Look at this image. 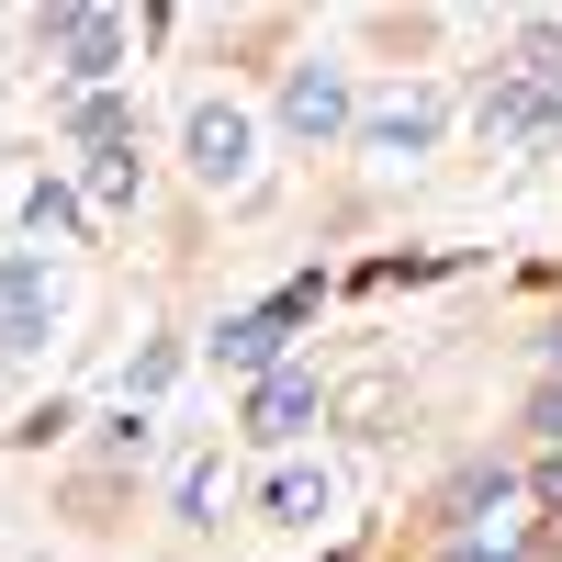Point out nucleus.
<instances>
[{"instance_id": "2", "label": "nucleus", "mask_w": 562, "mask_h": 562, "mask_svg": "<svg viewBox=\"0 0 562 562\" xmlns=\"http://www.w3.org/2000/svg\"><path fill=\"white\" fill-rule=\"evenodd\" d=\"M304 315H315V281L270 293V304H259V315H237V326H214V360H225V371H259V383H270V371H281V338H293Z\"/></svg>"}, {"instance_id": "11", "label": "nucleus", "mask_w": 562, "mask_h": 562, "mask_svg": "<svg viewBox=\"0 0 562 562\" xmlns=\"http://www.w3.org/2000/svg\"><path fill=\"white\" fill-rule=\"evenodd\" d=\"M450 562H529V518H484V529H461Z\"/></svg>"}, {"instance_id": "12", "label": "nucleus", "mask_w": 562, "mask_h": 562, "mask_svg": "<svg viewBox=\"0 0 562 562\" xmlns=\"http://www.w3.org/2000/svg\"><path fill=\"white\" fill-rule=\"evenodd\" d=\"M90 203H135V135H102V147H90Z\"/></svg>"}, {"instance_id": "8", "label": "nucleus", "mask_w": 562, "mask_h": 562, "mask_svg": "<svg viewBox=\"0 0 562 562\" xmlns=\"http://www.w3.org/2000/svg\"><path fill=\"white\" fill-rule=\"evenodd\" d=\"M506 57H518V68H506V79H529L540 102L562 113V23H551V12H529V23H518V45H506Z\"/></svg>"}, {"instance_id": "16", "label": "nucleus", "mask_w": 562, "mask_h": 562, "mask_svg": "<svg viewBox=\"0 0 562 562\" xmlns=\"http://www.w3.org/2000/svg\"><path fill=\"white\" fill-rule=\"evenodd\" d=\"M529 428H540V439L562 450V383H540V394H529Z\"/></svg>"}, {"instance_id": "3", "label": "nucleus", "mask_w": 562, "mask_h": 562, "mask_svg": "<svg viewBox=\"0 0 562 562\" xmlns=\"http://www.w3.org/2000/svg\"><path fill=\"white\" fill-rule=\"evenodd\" d=\"M180 147H192V180H214V192H237V180L259 169V158H248L259 135H248V113H237V102H192V124H180Z\"/></svg>"}, {"instance_id": "6", "label": "nucleus", "mask_w": 562, "mask_h": 562, "mask_svg": "<svg viewBox=\"0 0 562 562\" xmlns=\"http://www.w3.org/2000/svg\"><path fill=\"white\" fill-rule=\"evenodd\" d=\"M45 349V259H0V360Z\"/></svg>"}, {"instance_id": "13", "label": "nucleus", "mask_w": 562, "mask_h": 562, "mask_svg": "<svg viewBox=\"0 0 562 562\" xmlns=\"http://www.w3.org/2000/svg\"><path fill=\"white\" fill-rule=\"evenodd\" d=\"M180 518H192V529H214V518H225V450H203L192 473H180Z\"/></svg>"}, {"instance_id": "9", "label": "nucleus", "mask_w": 562, "mask_h": 562, "mask_svg": "<svg viewBox=\"0 0 562 562\" xmlns=\"http://www.w3.org/2000/svg\"><path fill=\"white\" fill-rule=\"evenodd\" d=\"M259 506H270L281 529H315V518H326V473H315V461H281V473H270V495H259Z\"/></svg>"}, {"instance_id": "7", "label": "nucleus", "mask_w": 562, "mask_h": 562, "mask_svg": "<svg viewBox=\"0 0 562 562\" xmlns=\"http://www.w3.org/2000/svg\"><path fill=\"white\" fill-rule=\"evenodd\" d=\"M304 428H315V383H304V371H270V383L248 394V439L281 450V439H304Z\"/></svg>"}, {"instance_id": "10", "label": "nucleus", "mask_w": 562, "mask_h": 562, "mask_svg": "<svg viewBox=\"0 0 562 562\" xmlns=\"http://www.w3.org/2000/svg\"><path fill=\"white\" fill-rule=\"evenodd\" d=\"M529 124H551V102H540L529 79H495L484 90V135H529Z\"/></svg>"}, {"instance_id": "5", "label": "nucleus", "mask_w": 562, "mask_h": 562, "mask_svg": "<svg viewBox=\"0 0 562 562\" xmlns=\"http://www.w3.org/2000/svg\"><path fill=\"white\" fill-rule=\"evenodd\" d=\"M439 124H450V113H439V90H394V102H371V113H360V147L405 169V158H428V147H439Z\"/></svg>"}, {"instance_id": "1", "label": "nucleus", "mask_w": 562, "mask_h": 562, "mask_svg": "<svg viewBox=\"0 0 562 562\" xmlns=\"http://www.w3.org/2000/svg\"><path fill=\"white\" fill-rule=\"evenodd\" d=\"M124 12H102V0H79V12H45V57H57L68 79H90V90H102L113 68H124Z\"/></svg>"}, {"instance_id": "14", "label": "nucleus", "mask_w": 562, "mask_h": 562, "mask_svg": "<svg viewBox=\"0 0 562 562\" xmlns=\"http://www.w3.org/2000/svg\"><path fill=\"white\" fill-rule=\"evenodd\" d=\"M34 237H79V192H57V180H34Z\"/></svg>"}, {"instance_id": "15", "label": "nucleus", "mask_w": 562, "mask_h": 562, "mask_svg": "<svg viewBox=\"0 0 562 562\" xmlns=\"http://www.w3.org/2000/svg\"><path fill=\"white\" fill-rule=\"evenodd\" d=\"M169 371H180V349H147V360L124 371V405H147V394H169Z\"/></svg>"}, {"instance_id": "4", "label": "nucleus", "mask_w": 562, "mask_h": 562, "mask_svg": "<svg viewBox=\"0 0 562 562\" xmlns=\"http://www.w3.org/2000/svg\"><path fill=\"white\" fill-rule=\"evenodd\" d=\"M281 124H293L304 147H326V135H349V124H360V102H349V68L304 57L293 79H281Z\"/></svg>"}, {"instance_id": "17", "label": "nucleus", "mask_w": 562, "mask_h": 562, "mask_svg": "<svg viewBox=\"0 0 562 562\" xmlns=\"http://www.w3.org/2000/svg\"><path fill=\"white\" fill-rule=\"evenodd\" d=\"M551 383H562V326H551Z\"/></svg>"}, {"instance_id": "18", "label": "nucleus", "mask_w": 562, "mask_h": 562, "mask_svg": "<svg viewBox=\"0 0 562 562\" xmlns=\"http://www.w3.org/2000/svg\"><path fill=\"white\" fill-rule=\"evenodd\" d=\"M326 562H349V551H326Z\"/></svg>"}]
</instances>
